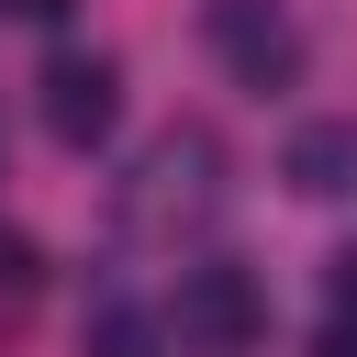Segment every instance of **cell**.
I'll use <instances>...</instances> for the list:
<instances>
[{
    "instance_id": "5b68a950",
    "label": "cell",
    "mask_w": 357,
    "mask_h": 357,
    "mask_svg": "<svg viewBox=\"0 0 357 357\" xmlns=\"http://www.w3.org/2000/svg\"><path fill=\"white\" fill-rule=\"evenodd\" d=\"M279 178H290L301 201H357V123H346V112H335V123H301L290 156H279Z\"/></svg>"
},
{
    "instance_id": "9c48e42d",
    "label": "cell",
    "mask_w": 357,
    "mask_h": 357,
    "mask_svg": "<svg viewBox=\"0 0 357 357\" xmlns=\"http://www.w3.org/2000/svg\"><path fill=\"white\" fill-rule=\"evenodd\" d=\"M335 324H357V257L335 268Z\"/></svg>"
},
{
    "instance_id": "277c9868",
    "label": "cell",
    "mask_w": 357,
    "mask_h": 357,
    "mask_svg": "<svg viewBox=\"0 0 357 357\" xmlns=\"http://www.w3.org/2000/svg\"><path fill=\"white\" fill-rule=\"evenodd\" d=\"M33 89H45V134H56V145H78V156L123 123V67H112L100 45H56Z\"/></svg>"
},
{
    "instance_id": "ba28073f",
    "label": "cell",
    "mask_w": 357,
    "mask_h": 357,
    "mask_svg": "<svg viewBox=\"0 0 357 357\" xmlns=\"http://www.w3.org/2000/svg\"><path fill=\"white\" fill-rule=\"evenodd\" d=\"M312 357H357V324H335V312H324V335H312Z\"/></svg>"
},
{
    "instance_id": "7a4b0ae2",
    "label": "cell",
    "mask_w": 357,
    "mask_h": 357,
    "mask_svg": "<svg viewBox=\"0 0 357 357\" xmlns=\"http://www.w3.org/2000/svg\"><path fill=\"white\" fill-rule=\"evenodd\" d=\"M257 335H268V290H257V268H234V257H201V268H178L167 346H190V357H245Z\"/></svg>"
},
{
    "instance_id": "52a82bcc",
    "label": "cell",
    "mask_w": 357,
    "mask_h": 357,
    "mask_svg": "<svg viewBox=\"0 0 357 357\" xmlns=\"http://www.w3.org/2000/svg\"><path fill=\"white\" fill-rule=\"evenodd\" d=\"M33 290H45V257L22 223H0V301H33Z\"/></svg>"
},
{
    "instance_id": "8992f818",
    "label": "cell",
    "mask_w": 357,
    "mask_h": 357,
    "mask_svg": "<svg viewBox=\"0 0 357 357\" xmlns=\"http://www.w3.org/2000/svg\"><path fill=\"white\" fill-rule=\"evenodd\" d=\"M89 357H167V324L134 312V301H112V312L89 324Z\"/></svg>"
},
{
    "instance_id": "3957f363",
    "label": "cell",
    "mask_w": 357,
    "mask_h": 357,
    "mask_svg": "<svg viewBox=\"0 0 357 357\" xmlns=\"http://www.w3.org/2000/svg\"><path fill=\"white\" fill-rule=\"evenodd\" d=\"M201 45H212V67L234 78V89H290L301 78V22H290V0H201Z\"/></svg>"
},
{
    "instance_id": "30bf717a",
    "label": "cell",
    "mask_w": 357,
    "mask_h": 357,
    "mask_svg": "<svg viewBox=\"0 0 357 357\" xmlns=\"http://www.w3.org/2000/svg\"><path fill=\"white\" fill-rule=\"evenodd\" d=\"M11 22H67V0H0Z\"/></svg>"
},
{
    "instance_id": "6da1fadb",
    "label": "cell",
    "mask_w": 357,
    "mask_h": 357,
    "mask_svg": "<svg viewBox=\"0 0 357 357\" xmlns=\"http://www.w3.org/2000/svg\"><path fill=\"white\" fill-rule=\"evenodd\" d=\"M212 212H223V145H212L201 123H167V134L134 156V178H123V234L190 245Z\"/></svg>"
}]
</instances>
